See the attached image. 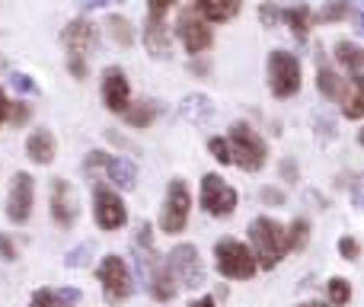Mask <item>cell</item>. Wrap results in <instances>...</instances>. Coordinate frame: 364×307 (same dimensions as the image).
Segmentation results:
<instances>
[{
  "label": "cell",
  "instance_id": "cell-46",
  "mask_svg": "<svg viewBox=\"0 0 364 307\" xmlns=\"http://www.w3.org/2000/svg\"><path fill=\"white\" fill-rule=\"evenodd\" d=\"M297 307H329V304H323V301H301Z\"/></svg>",
  "mask_w": 364,
  "mask_h": 307
},
{
  "label": "cell",
  "instance_id": "cell-8",
  "mask_svg": "<svg viewBox=\"0 0 364 307\" xmlns=\"http://www.w3.org/2000/svg\"><path fill=\"white\" fill-rule=\"evenodd\" d=\"M198 205L205 208L211 218H227L230 212H237L240 192L218 173H205L198 186Z\"/></svg>",
  "mask_w": 364,
  "mask_h": 307
},
{
  "label": "cell",
  "instance_id": "cell-43",
  "mask_svg": "<svg viewBox=\"0 0 364 307\" xmlns=\"http://www.w3.org/2000/svg\"><path fill=\"white\" fill-rule=\"evenodd\" d=\"M6 109H10V100H6L4 87H0V125H4V122H6Z\"/></svg>",
  "mask_w": 364,
  "mask_h": 307
},
{
  "label": "cell",
  "instance_id": "cell-40",
  "mask_svg": "<svg viewBox=\"0 0 364 307\" xmlns=\"http://www.w3.org/2000/svg\"><path fill=\"white\" fill-rule=\"evenodd\" d=\"M278 170H282V176H284L288 182H297V179H301V170H297V160H294V157H284Z\"/></svg>",
  "mask_w": 364,
  "mask_h": 307
},
{
  "label": "cell",
  "instance_id": "cell-6",
  "mask_svg": "<svg viewBox=\"0 0 364 307\" xmlns=\"http://www.w3.org/2000/svg\"><path fill=\"white\" fill-rule=\"evenodd\" d=\"M301 83H304V71H301L297 55H291V51H284V48L269 51V90H272V96H278V100L297 96L301 93Z\"/></svg>",
  "mask_w": 364,
  "mask_h": 307
},
{
  "label": "cell",
  "instance_id": "cell-12",
  "mask_svg": "<svg viewBox=\"0 0 364 307\" xmlns=\"http://www.w3.org/2000/svg\"><path fill=\"white\" fill-rule=\"evenodd\" d=\"M173 4H147V23H144V48L151 58H170V29H166V13Z\"/></svg>",
  "mask_w": 364,
  "mask_h": 307
},
{
  "label": "cell",
  "instance_id": "cell-44",
  "mask_svg": "<svg viewBox=\"0 0 364 307\" xmlns=\"http://www.w3.org/2000/svg\"><path fill=\"white\" fill-rule=\"evenodd\" d=\"M106 141H112V145H119V147H128V141L122 138L119 132H112V128H109V132H106Z\"/></svg>",
  "mask_w": 364,
  "mask_h": 307
},
{
  "label": "cell",
  "instance_id": "cell-36",
  "mask_svg": "<svg viewBox=\"0 0 364 307\" xmlns=\"http://www.w3.org/2000/svg\"><path fill=\"white\" fill-rule=\"evenodd\" d=\"M0 259H4V263H16V259H19L16 244H13L10 234H0Z\"/></svg>",
  "mask_w": 364,
  "mask_h": 307
},
{
  "label": "cell",
  "instance_id": "cell-32",
  "mask_svg": "<svg viewBox=\"0 0 364 307\" xmlns=\"http://www.w3.org/2000/svg\"><path fill=\"white\" fill-rule=\"evenodd\" d=\"M208 151L211 157L220 163V167H230V145H227V138H208Z\"/></svg>",
  "mask_w": 364,
  "mask_h": 307
},
{
  "label": "cell",
  "instance_id": "cell-23",
  "mask_svg": "<svg viewBox=\"0 0 364 307\" xmlns=\"http://www.w3.org/2000/svg\"><path fill=\"white\" fill-rule=\"evenodd\" d=\"M333 55H336V61L348 71V80H361V77H364V51L355 42H348V38L336 42Z\"/></svg>",
  "mask_w": 364,
  "mask_h": 307
},
{
  "label": "cell",
  "instance_id": "cell-16",
  "mask_svg": "<svg viewBox=\"0 0 364 307\" xmlns=\"http://www.w3.org/2000/svg\"><path fill=\"white\" fill-rule=\"evenodd\" d=\"M192 10L198 19L214 26V23H230V19H237L243 4H240V0H198V4H192Z\"/></svg>",
  "mask_w": 364,
  "mask_h": 307
},
{
  "label": "cell",
  "instance_id": "cell-5",
  "mask_svg": "<svg viewBox=\"0 0 364 307\" xmlns=\"http://www.w3.org/2000/svg\"><path fill=\"white\" fill-rule=\"evenodd\" d=\"M170 279L176 282V288H201L205 285V263L195 244H176L164 259Z\"/></svg>",
  "mask_w": 364,
  "mask_h": 307
},
{
  "label": "cell",
  "instance_id": "cell-19",
  "mask_svg": "<svg viewBox=\"0 0 364 307\" xmlns=\"http://www.w3.org/2000/svg\"><path fill=\"white\" fill-rule=\"evenodd\" d=\"M144 285H147V291H151L154 301H160V304H170L173 298L179 295V288H176V282L170 279V272H166L164 259H157V263L151 266V272H147Z\"/></svg>",
  "mask_w": 364,
  "mask_h": 307
},
{
  "label": "cell",
  "instance_id": "cell-39",
  "mask_svg": "<svg viewBox=\"0 0 364 307\" xmlns=\"http://www.w3.org/2000/svg\"><path fill=\"white\" fill-rule=\"evenodd\" d=\"M278 6H272V4H262L259 6V19H262V26H269V29H275L278 26Z\"/></svg>",
  "mask_w": 364,
  "mask_h": 307
},
{
  "label": "cell",
  "instance_id": "cell-11",
  "mask_svg": "<svg viewBox=\"0 0 364 307\" xmlns=\"http://www.w3.org/2000/svg\"><path fill=\"white\" fill-rule=\"evenodd\" d=\"M48 205H51V218H55L58 227L70 231V227L80 221V202H77L74 189L64 176H55L48 182Z\"/></svg>",
  "mask_w": 364,
  "mask_h": 307
},
{
  "label": "cell",
  "instance_id": "cell-25",
  "mask_svg": "<svg viewBox=\"0 0 364 307\" xmlns=\"http://www.w3.org/2000/svg\"><path fill=\"white\" fill-rule=\"evenodd\" d=\"M106 32H109V38H112L115 45H122V48H132L134 45V26H132V19L122 16V13H109Z\"/></svg>",
  "mask_w": 364,
  "mask_h": 307
},
{
  "label": "cell",
  "instance_id": "cell-15",
  "mask_svg": "<svg viewBox=\"0 0 364 307\" xmlns=\"http://www.w3.org/2000/svg\"><path fill=\"white\" fill-rule=\"evenodd\" d=\"M100 93H102V106L109 113H125L128 103H132V83H128V74L122 68H106L102 71V83H100Z\"/></svg>",
  "mask_w": 364,
  "mask_h": 307
},
{
  "label": "cell",
  "instance_id": "cell-35",
  "mask_svg": "<svg viewBox=\"0 0 364 307\" xmlns=\"http://www.w3.org/2000/svg\"><path fill=\"white\" fill-rule=\"evenodd\" d=\"M339 256L348 259V263H358L361 256V244L355 237H339Z\"/></svg>",
  "mask_w": 364,
  "mask_h": 307
},
{
  "label": "cell",
  "instance_id": "cell-9",
  "mask_svg": "<svg viewBox=\"0 0 364 307\" xmlns=\"http://www.w3.org/2000/svg\"><path fill=\"white\" fill-rule=\"evenodd\" d=\"M93 221L100 231H122L128 224V208L122 195L106 182L93 186Z\"/></svg>",
  "mask_w": 364,
  "mask_h": 307
},
{
  "label": "cell",
  "instance_id": "cell-45",
  "mask_svg": "<svg viewBox=\"0 0 364 307\" xmlns=\"http://www.w3.org/2000/svg\"><path fill=\"white\" fill-rule=\"evenodd\" d=\"M188 307H218V304H214V298H211V295H205V298H198V301H192Z\"/></svg>",
  "mask_w": 364,
  "mask_h": 307
},
{
  "label": "cell",
  "instance_id": "cell-7",
  "mask_svg": "<svg viewBox=\"0 0 364 307\" xmlns=\"http://www.w3.org/2000/svg\"><path fill=\"white\" fill-rule=\"evenodd\" d=\"M188 214H192V192H188V182L173 176L170 186H166V199H164V212H160V231L176 237L186 231Z\"/></svg>",
  "mask_w": 364,
  "mask_h": 307
},
{
  "label": "cell",
  "instance_id": "cell-1",
  "mask_svg": "<svg viewBox=\"0 0 364 307\" xmlns=\"http://www.w3.org/2000/svg\"><path fill=\"white\" fill-rule=\"evenodd\" d=\"M246 246H250L252 259H256V269H265V272L275 269L291 253L288 250V227L275 218L259 214V218L250 221V244Z\"/></svg>",
  "mask_w": 364,
  "mask_h": 307
},
{
  "label": "cell",
  "instance_id": "cell-3",
  "mask_svg": "<svg viewBox=\"0 0 364 307\" xmlns=\"http://www.w3.org/2000/svg\"><path fill=\"white\" fill-rule=\"evenodd\" d=\"M96 282H100L102 298H106L109 304H125L128 298L134 295V288H138L128 263L122 256H115V253L100 259V266H96Z\"/></svg>",
  "mask_w": 364,
  "mask_h": 307
},
{
  "label": "cell",
  "instance_id": "cell-13",
  "mask_svg": "<svg viewBox=\"0 0 364 307\" xmlns=\"http://www.w3.org/2000/svg\"><path fill=\"white\" fill-rule=\"evenodd\" d=\"M32 205H36V182L26 170H19V173H13L10 195H6V218L13 224H26L32 218Z\"/></svg>",
  "mask_w": 364,
  "mask_h": 307
},
{
  "label": "cell",
  "instance_id": "cell-28",
  "mask_svg": "<svg viewBox=\"0 0 364 307\" xmlns=\"http://www.w3.org/2000/svg\"><path fill=\"white\" fill-rule=\"evenodd\" d=\"M310 244V221L307 218H294L288 227V250L297 253V250H307Z\"/></svg>",
  "mask_w": 364,
  "mask_h": 307
},
{
  "label": "cell",
  "instance_id": "cell-21",
  "mask_svg": "<svg viewBox=\"0 0 364 307\" xmlns=\"http://www.w3.org/2000/svg\"><path fill=\"white\" fill-rule=\"evenodd\" d=\"M278 23H288L291 32H294V36L304 42V38L310 36V29H314V23H316V13H314V6H307V4L288 6V10L278 13Z\"/></svg>",
  "mask_w": 364,
  "mask_h": 307
},
{
  "label": "cell",
  "instance_id": "cell-30",
  "mask_svg": "<svg viewBox=\"0 0 364 307\" xmlns=\"http://www.w3.org/2000/svg\"><path fill=\"white\" fill-rule=\"evenodd\" d=\"M29 307H74V304H68L61 295H58L55 288H38L36 295L29 298Z\"/></svg>",
  "mask_w": 364,
  "mask_h": 307
},
{
  "label": "cell",
  "instance_id": "cell-26",
  "mask_svg": "<svg viewBox=\"0 0 364 307\" xmlns=\"http://www.w3.org/2000/svg\"><path fill=\"white\" fill-rule=\"evenodd\" d=\"M339 109H342V115H346V119H352V122H358L361 115H364V93H361V80H352V83H348V93L342 96Z\"/></svg>",
  "mask_w": 364,
  "mask_h": 307
},
{
  "label": "cell",
  "instance_id": "cell-22",
  "mask_svg": "<svg viewBox=\"0 0 364 307\" xmlns=\"http://www.w3.org/2000/svg\"><path fill=\"white\" fill-rule=\"evenodd\" d=\"M179 113H182V119L192 122V125H205L214 115V103H211V96H205V93H188V96H182Z\"/></svg>",
  "mask_w": 364,
  "mask_h": 307
},
{
  "label": "cell",
  "instance_id": "cell-37",
  "mask_svg": "<svg viewBox=\"0 0 364 307\" xmlns=\"http://www.w3.org/2000/svg\"><path fill=\"white\" fill-rule=\"evenodd\" d=\"M259 199H262V205H272V208H278V205H284V192L278 186H262V192H259Z\"/></svg>",
  "mask_w": 364,
  "mask_h": 307
},
{
  "label": "cell",
  "instance_id": "cell-29",
  "mask_svg": "<svg viewBox=\"0 0 364 307\" xmlns=\"http://www.w3.org/2000/svg\"><path fill=\"white\" fill-rule=\"evenodd\" d=\"M93 253H96V240H83L80 246H74V250L64 256V266H68V269H87V266L93 263Z\"/></svg>",
  "mask_w": 364,
  "mask_h": 307
},
{
  "label": "cell",
  "instance_id": "cell-20",
  "mask_svg": "<svg viewBox=\"0 0 364 307\" xmlns=\"http://www.w3.org/2000/svg\"><path fill=\"white\" fill-rule=\"evenodd\" d=\"M160 113H164V103L154 100V96H141V100L128 103V109L122 115H125L128 128H151Z\"/></svg>",
  "mask_w": 364,
  "mask_h": 307
},
{
  "label": "cell",
  "instance_id": "cell-14",
  "mask_svg": "<svg viewBox=\"0 0 364 307\" xmlns=\"http://www.w3.org/2000/svg\"><path fill=\"white\" fill-rule=\"evenodd\" d=\"M61 42H64V48L70 51V58H87V55H93L96 45H100V29H96L93 19L77 16L64 26Z\"/></svg>",
  "mask_w": 364,
  "mask_h": 307
},
{
  "label": "cell",
  "instance_id": "cell-38",
  "mask_svg": "<svg viewBox=\"0 0 364 307\" xmlns=\"http://www.w3.org/2000/svg\"><path fill=\"white\" fill-rule=\"evenodd\" d=\"M68 71H70L74 80H87V74H90L87 58H68Z\"/></svg>",
  "mask_w": 364,
  "mask_h": 307
},
{
  "label": "cell",
  "instance_id": "cell-47",
  "mask_svg": "<svg viewBox=\"0 0 364 307\" xmlns=\"http://www.w3.org/2000/svg\"><path fill=\"white\" fill-rule=\"evenodd\" d=\"M0 71H6V61H4V58H0Z\"/></svg>",
  "mask_w": 364,
  "mask_h": 307
},
{
  "label": "cell",
  "instance_id": "cell-10",
  "mask_svg": "<svg viewBox=\"0 0 364 307\" xmlns=\"http://www.w3.org/2000/svg\"><path fill=\"white\" fill-rule=\"evenodd\" d=\"M176 36H179V42L186 45L188 55H205V51L214 45V29L205 23V19L195 16L192 6H182V10H179Z\"/></svg>",
  "mask_w": 364,
  "mask_h": 307
},
{
  "label": "cell",
  "instance_id": "cell-17",
  "mask_svg": "<svg viewBox=\"0 0 364 307\" xmlns=\"http://www.w3.org/2000/svg\"><path fill=\"white\" fill-rule=\"evenodd\" d=\"M55 154H58L55 135H51L48 128H32L29 138H26V157H29L32 163H38V167H48V163L55 160Z\"/></svg>",
  "mask_w": 364,
  "mask_h": 307
},
{
  "label": "cell",
  "instance_id": "cell-41",
  "mask_svg": "<svg viewBox=\"0 0 364 307\" xmlns=\"http://www.w3.org/2000/svg\"><path fill=\"white\" fill-rule=\"evenodd\" d=\"M314 122L320 125V135H323V138H333V135H336V132H333V122H329V119H320V115H316Z\"/></svg>",
  "mask_w": 364,
  "mask_h": 307
},
{
  "label": "cell",
  "instance_id": "cell-33",
  "mask_svg": "<svg viewBox=\"0 0 364 307\" xmlns=\"http://www.w3.org/2000/svg\"><path fill=\"white\" fill-rule=\"evenodd\" d=\"M6 80H10V87L13 90H16V93H36V80H32V77L29 74H23V71H10V77H6Z\"/></svg>",
  "mask_w": 364,
  "mask_h": 307
},
{
  "label": "cell",
  "instance_id": "cell-24",
  "mask_svg": "<svg viewBox=\"0 0 364 307\" xmlns=\"http://www.w3.org/2000/svg\"><path fill=\"white\" fill-rule=\"evenodd\" d=\"M348 77H342L336 68H329V64H323L320 74H316V87H320V93L326 96V100L333 103H342V96L348 93Z\"/></svg>",
  "mask_w": 364,
  "mask_h": 307
},
{
  "label": "cell",
  "instance_id": "cell-31",
  "mask_svg": "<svg viewBox=\"0 0 364 307\" xmlns=\"http://www.w3.org/2000/svg\"><path fill=\"white\" fill-rule=\"evenodd\" d=\"M29 119H32L29 103H23V100H10V109H6V122H10L13 128H23Z\"/></svg>",
  "mask_w": 364,
  "mask_h": 307
},
{
  "label": "cell",
  "instance_id": "cell-4",
  "mask_svg": "<svg viewBox=\"0 0 364 307\" xmlns=\"http://www.w3.org/2000/svg\"><path fill=\"white\" fill-rule=\"evenodd\" d=\"M214 266L224 279H233V282H250L256 276V259H252L250 246L237 237H220L218 246H214Z\"/></svg>",
  "mask_w": 364,
  "mask_h": 307
},
{
  "label": "cell",
  "instance_id": "cell-18",
  "mask_svg": "<svg viewBox=\"0 0 364 307\" xmlns=\"http://www.w3.org/2000/svg\"><path fill=\"white\" fill-rule=\"evenodd\" d=\"M102 176L109 179V186L122 189V192H132V189L138 186V167H134V160H128V157H109Z\"/></svg>",
  "mask_w": 364,
  "mask_h": 307
},
{
  "label": "cell",
  "instance_id": "cell-42",
  "mask_svg": "<svg viewBox=\"0 0 364 307\" xmlns=\"http://www.w3.org/2000/svg\"><path fill=\"white\" fill-rule=\"evenodd\" d=\"M192 74H198V77L211 74V64H208V61H192Z\"/></svg>",
  "mask_w": 364,
  "mask_h": 307
},
{
  "label": "cell",
  "instance_id": "cell-34",
  "mask_svg": "<svg viewBox=\"0 0 364 307\" xmlns=\"http://www.w3.org/2000/svg\"><path fill=\"white\" fill-rule=\"evenodd\" d=\"M348 10H352L348 4H326L320 10V19H323V23H339V19L348 16Z\"/></svg>",
  "mask_w": 364,
  "mask_h": 307
},
{
  "label": "cell",
  "instance_id": "cell-27",
  "mask_svg": "<svg viewBox=\"0 0 364 307\" xmlns=\"http://www.w3.org/2000/svg\"><path fill=\"white\" fill-rule=\"evenodd\" d=\"M326 295H329V307H348L352 304V282L342 276H333L326 282Z\"/></svg>",
  "mask_w": 364,
  "mask_h": 307
},
{
  "label": "cell",
  "instance_id": "cell-2",
  "mask_svg": "<svg viewBox=\"0 0 364 307\" xmlns=\"http://www.w3.org/2000/svg\"><path fill=\"white\" fill-rule=\"evenodd\" d=\"M227 145H230V160L237 163L246 173H256V170L265 167L269 160V145L265 138L246 122H233L230 132H227Z\"/></svg>",
  "mask_w": 364,
  "mask_h": 307
}]
</instances>
